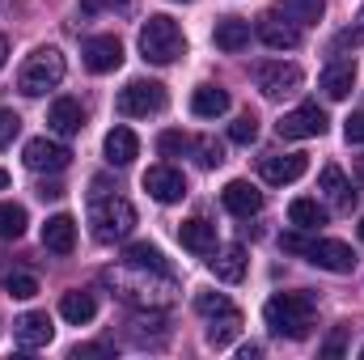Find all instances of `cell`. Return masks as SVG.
I'll use <instances>...</instances> for the list:
<instances>
[{
	"instance_id": "obj_9",
	"label": "cell",
	"mask_w": 364,
	"mask_h": 360,
	"mask_svg": "<svg viewBox=\"0 0 364 360\" xmlns=\"http://www.w3.org/2000/svg\"><path fill=\"white\" fill-rule=\"evenodd\" d=\"M21 162L34 170V174H60V170H68V162H73V153L60 144V140H47V136H34V140H26V153H21Z\"/></svg>"
},
{
	"instance_id": "obj_47",
	"label": "cell",
	"mask_w": 364,
	"mask_h": 360,
	"mask_svg": "<svg viewBox=\"0 0 364 360\" xmlns=\"http://www.w3.org/2000/svg\"><path fill=\"white\" fill-rule=\"evenodd\" d=\"M178 4H191V0H178Z\"/></svg>"
},
{
	"instance_id": "obj_5",
	"label": "cell",
	"mask_w": 364,
	"mask_h": 360,
	"mask_svg": "<svg viewBox=\"0 0 364 360\" xmlns=\"http://www.w3.org/2000/svg\"><path fill=\"white\" fill-rule=\"evenodd\" d=\"M64 73H68V64H64L60 47H38V51L21 64L17 90L26 93V97H43L47 90H55V85L64 81Z\"/></svg>"
},
{
	"instance_id": "obj_46",
	"label": "cell",
	"mask_w": 364,
	"mask_h": 360,
	"mask_svg": "<svg viewBox=\"0 0 364 360\" xmlns=\"http://www.w3.org/2000/svg\"><path fill=\"white\" fill-rule=\"evenodd\" d=\"M360 242H364V216H360Z\"/></svg>"
},
{
	"instance_id": "obj_24",
	"label": "cell",
	"mask_w": 364,
	"mask_h": 360,
	"mask_svg": "<svg viewBox=\"0 0 364 360\" xmlns=\"http://www.w3.org/2000/svg\"><path fill=\"white\" fill-rule=\"evenodd\" d=\"M212 38H216L220 51H242V47H250V21H242V17H220Z\"/></svg>"
},
{
	"instance_id": "obj_15",
	"label": "cell",
	"mask_w": 364,
	"mask_h": 360,
	"mask_svg": "<svg viewBox=\"0 0 364 360\" xmlns=\"http://www.w3.org/2000/svg\"><path fill=\"white\" fill-rule=\"evenodd\" d=\"M220 199H225V208L233 212V216H255V212H263V191L255 186V182H246V179H233V182H225V191H220Z\"/></svg>"
},
{
	"instance_id": "obj_18",
	"label": "cell",
	"mask_w": 364,
	"mask_h": 360,
	"mask_svg": "<svg viewBox=\"0 0 364 360\" xmlns=\"http://www.w3.org/2000/svg\"><path fill=\"white\" fill-rule=\"evenodd\" d=\"M318 191H322V199H326L335 212H352V203H356V191H352V182L343 179L339 166H326V170H322Z\"/></svg>"
},
{
	"instance_id": "obj_25",
	"label": "cell",
	"mask_w": 364,
	"mask_h": 360,
	"mask_svg": "<svg viewBox=\"0 0 364 360\" xmlns=\"http://www.w3.org/2000/svg\"><path fill=\"white\" fill-rule=\"evenodd\" d=\"M216 259H212V271H216V280H225V284H237L242 275H246V246H225V250H212Z\"/></svg>"
},
{
	"instance_id": "obj_42",
	"label": "cell",
	"mask_w": 364,
	"mask_h": 360,
	"mask_svg": "<svg viewBox=\"0 0 364 360\" xmlns=\"http://www.w3.org/2000/svg\"><path fill=\"white\" fill-rule=\"evenodd\" d=\"M4 60H9V38L0 34V68H4Z\"/></svg>"
},
{
	"instance_id": "obj_44",
	"label": "cell",
	"mask_w": 364,
	"mask_h": 360,
	"mask_svg": "<svg viewBox=\"0 0 364 360\" xmlns=\"http://www.w3.org/2000/svg\"><path fill=\"white\" fill-rule=\"evenodd\" d=\"M356 179H360V186H364V157L356 162Z\"/></svg>"
},
{
	"instance_id": "obj_40",
	"label": "cell",
	"mask_w": 364,
	"mask_h": 360,
	"mask_svg": "<svg viewBox=\"0 0 364 360\" xmlns=\"http://www.w3.org/2000/svg\"><path fill=\"white\" fill-rule=\"evenodd\" d=\"M73 356H110V348L106 344H81V348H73Z\"/></svg>"
},
{
	"instance_id": "obj_41",
	"label": "cell",
	"mask_w": 364,
	"mask_h": 360,
	"mask_svg": "<svg viewBox=\"0 0 364 360\" xmlns=\"http://www.w3.org/2000/svg\"><path fill=\"white\" fill-rule=\"evenodd\" d=\"M38 195H43V199H60V195H64V186H60V182H43V186H38Z\"/></svg>"
},
{
	"instance_id": "obj_45",
	"label": "cell",
	"mask_w": 364,
	"mask_h": 360,
	"mask_svg": "<svg viewBox=\"0 0 364 360\" xmlns=\"http://www.w3.org/2000/svg\"><path fill=\"white\" fill-rule=\"evenodd\" d=\"M4 186H9V174H4V170H0V191H4Z\"/></svg>"
},
{
	"instance_id": "obj_16",
	"label": "cell",
	"mask_w": 364,
	"mask_h": 360,
	"mask_svg": "<svg viewBox=\"0 0 364 360\" xmlns=\"http://www.w3.org/2000/svg\"><path fill=\"white\" fill-rule=\"evenodd\" d=\"M47 127H51L55 136H77V132L85 127V110H81V102H77V97H55L51 110H47Z\"/></svg>"
},
{
	"instance_id": "obj_2",
	"label": "cell",
	"mask_w": 364,
	"mask_h": 360,
	"mask_svg": "<svg viewBox=\"0 0 364 360\" xmlns=\"http://www.w3.org/2000/svg\"><path fill=\"white\" fill-rule=\"evenodd\" d=\"M90 225H93L97 242H123L136 229V208L123 195L106 191V182L97 179L93 182V195H90Z\"/></svg>"
},
{
	"instance_id": "obj_37",
	"label": "cell",
	"mask_w": 364,
	"mask_h": 360,
	"mask_svg": "<svg viewBox=\"0 0 364 360\" xmlns=\"http://www.w3.org/2000/svg\"><path fill=\"white\" fill-rule=\"evenodd\" d=\"M17 132H21V119H17L13 110L0 106V149H9V144L17 140Z\"/></svg>"
},
{
	"instance_id": "obj_43",
	"label": "cell",
	"mask_w": 364,
	"mask_h": 360,
	"mask_svg": "<svg viewBox=\"0 0 364 360\" xmlns=\"http://www.w3.org/2000/svg\"><path fill=\"white\" fill-rule=\"evenodd\" d=\"M81 9H85V13H97V9H102V0H81Z\"/></svg>"
},
{
	"instance_id": "obj_38",
	"label": "cell",
	"mask_w": 364,
	"mask_h": 360,
	"mask_svg": "<svg viewBox=\"0 0 364 360\" xmlns=\"http://www.w3.org/2000/svg\"><path fill=\"white\" fill-rule=\"evenodd\" d=\"M348 331H352V327H335V335L322 344V356H343V348H348Z\"/></svg>"
},
{
	"instance_id": "obj_8",
	"label": "cell",
	"mask_w": 364,
	"mask_h": 360,
	"mask_svg": "<svg viewBox=\"0 0 364 360\" xmlns=\"http://www.w3.org/2000/svg\"><path fill=\"white\" fill-rule=\"evenodd\" d=\"M326 110L322 106H314V102H305V106H296V110H288L279 123H275V132L284 136V140H314V136H322L326 132Z\"/></svg>"
},
{
	"instance_id": "obj_34",
	"label": "cell",
	"mask_w": 364,
	"mask_h": 360,
	"mask_svg": "<svg viewBox=\"0 0 364 360\" xmlns=\"http://www.w3.org/2000/svg\"><path fill=\"white\" fill-rule=\"evenodd\" d=\"M195 309H199L203 318H216V314H229L233 301H229L225 292H199V297H195Z\"/></svg>"
},
{
	"instance_id": "obj_31",
	"label": "cell",
	"mask_w": 364,
	"mask_h": 360,
	"mask_svg": "<svg viewBox=\"0 0 364 360\" xmlns=\"http://www.w3.org/2000/svg\"><path fill=\"white\" fill-rule=\"evenodd\" d=\"M123 263H140V268L166 271V259H161V250H157V246H149V242H136V246H127V250H123Z\"/></svg>"
},
{
	"instance_id": "obj_23",
	"label": "cell",
	"mask_w": 364,
	"mask_h": 360,
	"mask_svg": "<svg viewBox=\"0 0 364 360\" xmlns=\"http://www.w3.org/2000/svg\"><path fill=\"white\" fill-rule=\"evenodd\" d=\"M242 335V314H237V305L229 309V314H216V318H208V331H203V339H208V348H229L233 339Z\"/></svg>"
},
{
	"instance_id": "obj_1",
	"label": "cell",
	"mask_w": 364,
	"mask_h": 360,
	"mask_svg": "<svg viewBox=\"0 0 364 360\" xmlns=\"http://www.w3.org/2000/svg\"><path fill=\"white\" fill-rule=\"evenodd\" d=\"M106 280L114 284V292H119L127 305H140V309H166V305L174 301V280H170V271L123 263V268L106 271Z\"/></svg>"
},
{
	"instance_id": "obj_19",
	"label": "cell",
	"mask_w": 364,
	"mask_h": 360,
	"mask_svg": "<svg viewBox=\"0 0 364 360\" xmlns=\"http://www.w3.org/2000/svg\"><path fill=\"white\" fill-rule=\"evenodd\" d=\"M352 90H356V64H352V60H331V64L322 68V93H326L331 102H343Z\"/></svg>"
},
{
	"instance_id": "obj_33",
	"label": "cell",
	"mask_w": 364,
	"mask_h": 360,
	"mask_svg": "<svg viewBox=\"0 0 364 360\" xmlns=\"http://www.w3.org/2000/svg\"><path fill=\"white\" fill-rule=\"evenodd\" d=\"M229 140H233V144H255V140H259V119H255V115H237L233 127H229Z\"/></svg>"
},
{
	"instance_id": "obj_35",
	"label": "cell",
	"mask_w": 364,
	"mask_h": 360,
	"mask_svg": "<svg viewBox=\"0 0 364 360\" xmlns=\"http://www.w3.org/2000/svg\"><path fill=\"white\" fill-rule=\"evenodd\" d=\"M191 144H195V140L182 136V132H161V136H157V153H161V157H178V153H186Z\"/></svg>"
},
{
	"instance_id": "obj_13",
	"label": "cell",
	"mask_w": 364,
	"mask_h": 360,
	"mask_svg": "<svg viewBox=\"0 0 364 360\" xmlns=\"http://www.w3.org/2000/svg\"><path fill=\"white\" fill-rule=\"evenodd\" d=\"M259 170H263V182L284 186V182H296L309 170V157H305V153H272V157L259 162Z\"/></svg>"
},
{
	"instance_id": "obj_11",
	"label": "cell",
	"mask_w": 364,
	"mask_h": 360,
	"mask_svg": "<svg viewBox=\"0 0 364 360\" xmlns=\"http://www.w3.org/2000/svg\"><path fill=\"white\" fill-rule=\"evenodd\" d=\"M119 64H123V43L114 34H93V38H85V68H90L93 77H106Z\"/></svg>"
},
{
	"instance_id": "obj_39",
	"label": "cell",
	"mask_w": 364,
	"mask_h": 360,
	"mask_svg": "<svg viewBox=\"0 0 364 360\" xmlns=\"http://www.w3.org/2000/svg\"><path fill=\"white\" fill-rule=\"evenodd\" d=\"M343 136H348L352 144H364V110L348 115V123H343Z\"/></svg>"
},
{
	"instance_id": "obj_27",
	"label": "cell",
	"mask_w": 364,
	"mask_h": 360,
	"mask_svg": "<svg viewBox=\"0 0 364 360\" xmlns=\"http://www.w3.org/2000/svg\"><path fill=\"white\" fill-rule=\"evenodd\" d=\"M191 110H195L199 119H220V115L229 110V93L216 90V85H199V90L191 93Z\"/></svg>"
},
{
	"instance_id": "obj_3",
	"label": "cell",
	"mask_w": 364,
	"mask_h": 360,
	"mask_svg": "<svg viewBox=\"0 0 364 360\" xmlns=\"http://www.w3.org/2000/svg\"><path fill=\"white\" fill-rule=\"evenodd\" d=\"M263 318L275 335L284 339H305L314 331V297L309 292H275L263 305Z\"/></svg>"
},
{
	"instance_id": "obj_12",
	"label": "cell",
	"mask_w": 364,
	"mask_h": 360,
	"mask_svg": "<svg viewBox=\"0 0 364 360\" xmlns=\"http://www.w3.org/2000/svg\"><path fill=\"white\" fill-rule=\"evenodd\" d=\"M255 34H259L272 51H292V47L301 43L296 21H292V17H279V13H263V17H259V26H255Z\"/></svg>"
},
{
	"instance_id": "obj_21",
	"label": "cell",
	"mask_w": 364,
	"mask_h": 360,
	"mask_svg": "<svg viewBox=\"0 0 364 360\" xmlns=\"http://www.w3.org/2000/svg\"><path fill=\"white\" fill-rule=\"evenodd\" d=\"M102 149H106V162H110V166H132V162L140 157V140H136L132 127H110Z\"/></svg>"
},
{
	"instance_id": "obj_26",
	"label": "cell",
	"mask_w": 364,
	"mask_h": 360,
	"mask_svg": "<svg viewBox=\"0 0 364 360\" xmlns=\"http://www.w3.org/2000/svg\"><path fill=\"white\" fill-rule=\"evenodd\" d=\"M93 314H97V301H93L90 292H64L60 297V318L64 322L85 327V322H93Z\"/></svg>"
},
{
	"instance_id": "obj_29",
	"label": "cell",
	"mask_w": 364,
	"mask_h": 360,
	"mask_svg": "<svg viewBox=\"0 0 364 360\" xmlns=\"http://www.w3.org/2000/svg\"><path fill=\"white\" fill-rule=\"evenodd\" d=\"M279 9H284V17H292L296 26H314V21H322V13H326L322 0H279Z\"/></svg>"
},
{
	"instance_id": "obj_4",
	"label": "cell",
	"mask_w": 364,
	"mask_h": 360,
	"mask_svg": "<svg viewBox=\"0 0 364 360\" xmlns=\"http://www.w3.org/2000/svg\"><path fill=\"white\" fill-rule=\"evenodd\" d=\"M140 55L149 64H174L186 55V34L174 17L166 13H153L144 26H140Z\"/></svg>"
},
{
	"instance_id": "obj_22",
	"label": "cell",
	"mask_w": 364,
	"mask_h": 360,
	"mask_svg": "<svg viewBox=\"0 0 364 360\" xmlns=\"http://www.w3.org/2000/svg\"><path fill=\"white\" fill-rule=\"evenodd\" d=\"M43 246L51 250V255H73V246H77V221L73 216H51L47 225H43Z\"/></svg>"
},
{
	"instance_id": "obj_17",
	"label": "cell",
	"mask_w": 364,
	"mask_h": 360,
	"mask_svg": "<svg viewBox=\"0 0 364 360\" xmlns=\"http://www.w3.org/2000/svg\"><path fill=\"white\" fill-rule=\"evenodd\" d=\"M51 335H55V327H51V318L47 314H21L17 322H13V339L21 344V348H47L51 344Z\"/></svg>"
},
{
	"instance_id": "obj_30",
	"label": "cell",
	"mask_w": 364,
	"mask_h": 360,
	"mask_svg": "<svg viewBox=\"0 0 364 360\" xmlns=\"http://www.w3.org/2000/svg\"><path fill=\"white\" fill-rule=\"evenodd\" d=\"M26 233V208L21 203H0V242H17Z\"/></svg>"
},
{
	"instance_id": "obj_14",
	"label": "cell",
	"mask_w": 364,
	"mask_h": 360,
	"mask_svg": "<svg viewBox=\"0 0 364 360\" xmlns=\"http://www.w3.org/2000/svg\"><path fill=\"white\" fill-rule=\"evenodd\" d=\"M144 191L157 203H178L182 195H186V179H182V170H174V166H153L144 174Z\"/></svg>"
},
{
	"instance_id": "obj_20",
	"label": "cell",
	"mask_w": 364,
	"mask_h": 360,
	"mask_svg": "<svg viewBox=\"0 0 364 360\" xmlns=\"http://www.w3.org/2000/svg\"><path fill=\"white\" fill-rule=\"evenodd\" d=\"M178 238H182V246H186L191 255H212V250H216V225H212V221H203V216L182 221Z\"/></svg>"
},
{
	"instance_id": "obj_36",
	"label": "cell",
	"mask_w": 364,
	"mask_h": 360,
	"mask_svg": "<svg viewBox=\"0 0 364 360\" xmlns=\"http://www.w3.org/2000/svg\"><path fill=\"white\" fill-rule=\"evenodd\" d=\"M191 149H195V153H199V166H208V170H212V166H220V162H225V149H220V144H216V140H212V136H203V140H195V144H191Z\"/></svg>"
},
{
	"instance_id": "obj_32",
	"label": "cell",
	"mask_w": 364,
	"mask_h": 360,
	"mask_svg": "<svg viewBox=\"0 0 364 360\" xmlns=\"http://www.w3.org/2000/svg\"><path fill=\"white\" fill-rule=\"evenodd\" d=\"M4 288H9V297H17V301H30V297L38 292V280H34L30 271H13V275H4Z\"/></svg>"
},
{
	"instance_id": "obj_6",
	"label": "cell",
	"mask_w": 364,
	"mask_h": 360,
	"mask_svg": "<svg viewBox=\"0 0 364 360\" xmlns=\"http://www.w3.org/2000/svg\"><path fill=\"white\" fill-rule=\"evenodd\" d=\"M114 110L123 119H149L157 110H166V85L157 81H127L119 97H114Z\"/></svg>"
},
{
	"instance_id": "obj_48",
	"label": "cell",
	"mask_w": 364,
	"mask_h": 360,
	"mask_svg": "<svg viewBox=\"0 0 364 360\" xmlns=\"http://www.w3.org/2000/svg\"><path fill=\"white\" fill-rule=\"evenodd\" d=\"M360 356H364V348H360Z\"/></svg>"
},
{
	"instance_id": "obj_7",
	"label": "cell",
	"mask_w": 364,
	"mask_h": 360,
	"mask_svg": "<svg viewBox=\"0 0 364 360\" xmlns=\"http://www.w3.org/2000/svg\"><path fill=\"white\" fill-rule=\"evenodd\" d=\"M301 81H305V73H301L296 64H284V60H267V64L255 68V85H259L263 97H272V102L288 97V93H296L301 90Z\"/></svg>"
},
{
	"instance_id": "obj_28",
	"label": "cell",
	"mask_w": 364,
	"mask_h": 360,
	"mask_svg": "<svg viewBox=\"0 0 364 360\" xmlns=\"http://www.w3.org/2000/svg\"><path fill=\"white\" fill-rule=\"evenodd\" d=\"M288 221L296 225V229H318V225H326V208L318 203V199H292L288 203Z\"/></svg>"
},
{
	"instance_id": "obj_10",
	"label": "cell",
	"mask_w": 364,
	"mask_h": 360,
	"mask_svg": "<svg viewBox=\"0 0 364 360\" xmlns=\"http://www.w3.org/2000/svg\"><path fill=\"white\" fill-rule=\"evenodd\" d=\"M314 268L322 271H335V275H343V271L356 268V255H352V246H343V242H335V238H314V242H305V250H301Z\"/></svg>"
}]
</instances>
